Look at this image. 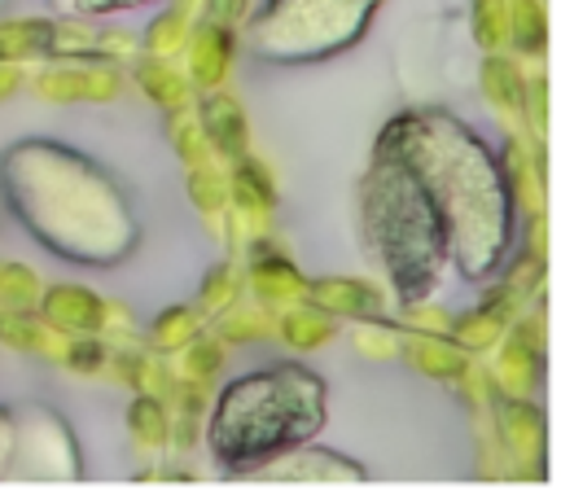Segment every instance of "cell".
Returning a JSON list of instances; mask_svg holds the SVG:
<instances>
[{
  "label": "cell",
  "mask_w": 561,
  "mask_h": 495,
  "mask_svg": "<svg viewBox=\"0 0 561 495\" xmlns=\"http://www.w3.org/2000/svg\"><path fill=\"white\" fill-rule=\"evenodd\" d=\"M26 83V70H22V61H0V101H9L18 88Z\"/></svg>",
  "instance_id": "cell-12"
},
{
  "label": "cell",
  "mask_w": 561,
  "mask_h": 495,
  "mask_svg": "<svg viewBox=\"0 0 561 495\" xmlns=\"http://www.w3.org/2000/svg\"><path fill=\"white\" fill-rule=\"evenodd\" d=\"M0 4H4V0H0Z\"/></svg>",
  "instance_id": "cell-14"
},
{
  "label": "cell",
  "mask_w": 561,
  "mask_h": 495,
  "mask_svg": "<svg viewBox=\"0 0 561 495\" xmlns=\"http://www.w3.org/2000/svg\"><path fill=\"white\" fill-rule=\"evenodd\" d=\"M53 18H0V61H35L48 57Z\"/></svg>",
  "instance_id": "cell-6"
},
{
  "label": "cell",
  "mask_w": 561,
  "mask_h": 495,
  "mask_svg": "<svg viewBox=\"0 0 561 495\" xmlns=\"http://www.w3.org/2000/svg\"><path fill=\"white\" fill-rule=\"evenodd\" d=\"M61 364L70 368V372H101L105 364H110V346L96 337V333H79V337H70L66 342V355H61Z\"/></svg>",
  "instance_id": "cell-9"
},
{
  "label": "cell",
  "mask_w": 561,
  "mask_h": 495,
  "mask_svg": "<svg viewBox=\"0 0 561 495\" xmlns=\"http://www.w3.org/2000/svg\"><path fill=\"white\" fill-rule=\"evenodd\" d=\"M136 79H140V88H145L158 105H184V79H180L171 66H162V61H145V66L136 70Z\"/></svg>",
  "instance_id": "cell-8"
},
{
  "label": "cell",
  "mask_w": 561,
  "mask_h": 495,
  "mask_svg": "<svg viewBox=\"0 0 561 495\" xmlns=\"http://www.w3.org/2000/svg\"><path fill=\"white\" fill-rule=\"evenodd\" d=\"M13 460V407H0V477H9Z\"/></svg>",
  "instance_id": "cell-11"
},
{
  "label": "cell",
  "mask_w": 561,
  "mask_h": 495,
  "mask_svg": "<svg viewBox=\"0 0 561 495\" xmlns=\"http://www.w3.org/2000/svg\"><path fill=\"white\" fill-rule=\"evenodd\" d=\"M75 438L66 421L44 403L13 407V460L9 477H75Z\"/></svg>",
  "instance_id": "cell-2"
},
{
  "label": "cell",
  "mask_w": 561,
  "mask_h": 495,
  "mask_svg": "<svg viewBox=\"0 0 561 495\" xmlns=\"http://www.w3.org/2000/svg\"><path fill=\"white\" fill-rule=\"evenodd\" d=\"M66 333L53 329L39 311H13V307H0V346L18 350V355H39V359H57L66 355Z\"/></svg>",
  "instance_id": "cell-5"
},
{
  "label": "cell",
  "mask_w": 561,
  "mask_h": 495,
  "mask_svg": "<svg viewBox=\"0 0 561 495\" xmlns=\"http://www.w3.org/2000/svg\"><path fill=\"white\" fill-rule=\"evenodd\" d=\"M39 298H44V285L35 276V267L26 263H0V307H13V311H39Z\"/></svg>",
  "instance_id": "cell-7"
},
{
  "label": "cell",
  "mask_w": 561,
  "mask_h": 495,
  "mask_svg": "<svg viewBox=\"0 0 561 495\" xmlns=\"http://www.w3.org/2000/svg\"><path fill=\"white\" fill-rule=\"evenodd\" d=\"M0 202L57 258L114 263L131 245V215L114 180L61 140H13L0 153Z\"/></svg>",
  "instance_id": "cell-1"
},
{
  "label": "cell",
  "mask_w": 561,
  "mask_h": 495,
  "mask_svg": "<svg viewBox=\"0 0 561 495\" xmlns=\"http://www.w3.org/2000/svg\"><path fill=\"white\" fill-rule=\"evenodd\" d=\"M31 88L44 96V101H57V105H75V101H114L118 96V74L105 66V61H57V66H44Z\"/></svg>",
  "instance_id": "cell-3"
},
{
  "label": "cell",
  "mask_w": 561,
  "mask_h": 495,
  "mask_svg": "<svg viewBox=\"0 0 561 495\" xmlns=\"http://www.w3.org/2000/svg\"><path fill=\"white\" fill-rule=\"evenodd\" d=\"M127 425H131V434H136L140 442H149V447L167 438V416H162L158 399H136V403H131V416H127Z\"/></svg>",
  "instance_id": "cell-10"
},
{
  "label": "cell",
  "mask_w": 561,
  "mask_h": 495,
  "mask_svg": "<svg viewBox=\"0 0 561 495\" xmlns=\"http://www.w3.org/2000/svg\"><path fill=\"white\" fill-rule=\"evenodd\" d=\"M123 4H140V0H70L75 13H88V18H101V13H114Z\"/></svg>",
  "instance_id": "cell-13"
},
{
  "label": "cell",
  "mask_w": 561,
  "mask_h": 495,
  "mask_svg": "<svg viewBox=\"0 0 561 495\" xmlns=\"http://www.w3.org/2000/svg\"><path fill=\"white\" fill-rule=\"evenodd\" d=\"M110 302H101L92 289H83V285H53V289H44V298H39V315L53 324V329H61L66 337H79V333H101L105 324H110Z\"/></svg>",
  "instance_id": "cell-4"
}]
</instances>
